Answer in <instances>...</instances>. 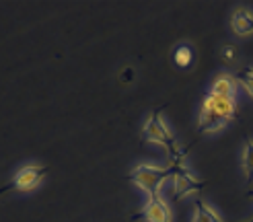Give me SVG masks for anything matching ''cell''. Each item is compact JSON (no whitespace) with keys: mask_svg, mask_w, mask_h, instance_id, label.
<instances>
[{"mask_svg":"<svg viewBox=\"0 0 253 222\" xmlns=\"http://www.w3.org/2000/svg\"><path fill=\"white\" fill-rule=\"evenodd\" d=\"M173 60H175V64L179 66V68H189V66H192V62H194L192 47H189V45H179V47L175 49Z\"/></svg>","mask_w":253,"mask_h":222,"instance_id":"8fae6325","label":"cell"},{"mask_svg":"<svg viewBox=\"0 0 253 222\" xmlns=\"http://www.w3.org/2000/svg\"><path fill=\"white\" fill-rule=\"evenodd\" d=\"M249 195H253V191H249Z\"/></svg>","mask_w":253,"mask_h":222,"instance_id":"9a60e30c","label":"cell"},{"mask_svg":"<svg viewBox=\"0 0 253 222\" xmlns=\"http://www.w3.org/2000/svg\"><path fill=\"white\" fill-rule=\"evenodd\" d=\"M243 171L249 181H253V140L245 144L243 148Z\"/></svg>","mask_w":253,"mask_h":222,"instance_id":"7c38bea8","label":"cell"},{"mask_svg":"<svg viewBox=\"0 0 253 222\" xmlns=\"http://www.w3.org/2000/svg\"><path fill=\"white\" fill-rule=\"evenodd\" d=\"M202 105L210 107L214 113H218L220 117H224L226 121H235L239 119V113H237V101L231 97H216V95H206Z\"/></svg>","mask_w":253,"mask_h":222,"instance_id":"8992f818","label":"cell"},{"mask_svg":"<svg viewBox=\"0 0 253 222\" xmlns=\"http://www.w3.org/2000/svg\"><path fill=\"white\" fill-rule=\"evenodd\" d=\"M222 58H224V62H233L235 60V47L233 45H224L222 47Z\"/></svg>","mask_w":253,"mask_h":222,"instance_id":"5bb4252c","label":"cell"},{"mask_svg":"<svg viewBox=\"0 0 253 222\" xmlns=\"http://www.w3.org/2000/svg\"><path fill=\"white\" fill-rule=\"evenodd\" d=\"M142 138L144 142H150V144H159L163 146L165 150H169V154L173 156V160H179L183 158L181 150L177 148V142L173 138V134L169 132V128L165 126V121L161 119V111H153V113L148 115L144 128H142Z\"/></svg>","mask_w":253,"mask_h":222,"instance_id":"7a4b0ae2","label":"cell"},{"mask_svg":"<svg viewBox=\"0 0 253 222\" xmlns=\"http://www.w3.org/2000/svg\"><path fill=\"white\" fill-rule=\"evenodd\" d=\"M235 93H237V76H233V74H226V72L218 74L210 84V95L235 99Z\"/></svg>","mask_w":253,"mask_h":222,"instance_id":"52a82bcc","label":"cell"},{"mask_svg":"<svg viewBox=\"0 0 253 222\" xmlns=\"http://www.w3.org/2000/svg\"><path fill=\"white\" fill-rule=\"evenodd\" d=\"M192 222H222V220L216 216V212H214L206 202L198 200L194 204V220Z\"/></svg>","mask_w":253,"mask_h":222,"instance_id":"30bf717a","label":"cell"},{"mask_svg":"<svg viewBox=\"0 0 253 222\" xmlns=\"http://www.w3.org/2000/svg\"><path fill=\"white\" fill-rule=\"evenodd\" d=\"M138 218H142L144 222H171V212H169L167 202L161 195H153L146 200L140 214L134 216L132 220H138Z\"/></svg>","mask_w":253,"mask_h":222,"instance_id":"5b68a950","label":"cell"},{"mask_svg":"<svg viewBox=\"0 0 253 222\" xmlns=\"http://www.w3.org/2000/svg\"><path fill=\"white\" fill-rule=\"evenodd\" d=\"M173 171H175V165L161 167V165L140 163V165H136L134 171L130 173V179L142 191H146L148 197H153V195H159L161 185L165 183V179L167 177H173Z\"/></svg>","mask_w":253,"mask_h":222,"instance_id":"6da1fadb","label":"cell"},{"mask_svg":"<svg viewBox=\"0 0 253 222\" xmlns=\"http://www.w3.org/2000/svg\"><path fill=\"white\" fill-rule=\"evenodd\" d=\"M231 27L239 37H247L253 33V12L247 8H237L233 12Z\"/></svg>","mask_w":253,"mask_h":222,"instance_id":"ba28073f","label":"cell"},{"mask_svg":"<svg viewBox=\"0 0 253 222\" xmlns=\"http://www.w3.org/2000/svg\"><path fill=\"white\" fill-rule=\"evenodd\" d=\"M226 123H229V121H226L224 117H220L218 113H214L210 107L202 105V109H200V119H198L200 132H216V130L224 128Z\"/></svg>","mask_w":253,"mask_h":222,"instance_id":"9c48e42d","label":"cell"},{"mask_svg":"<svg viewBox=\"0 0 253 222\" xmlns=\"http://www.w3.org/2000/svg\"><path fill=\"white\" fill-rule=\"evenodd\" d=\"M47 167L42 165H25L23 169H19L15 173L12 181L6 185V187L0 189V193H6V191H31L33 187L42 183V179L47 175Z\"/></svg>","mask_w":253,"mask_h":222,"instance_id":"3957f363","label":"cell"},{"mask_svg":"<svg viewBox=\"0 0 253 222\" xmlns=\"http://www.w3.org/2000/svg\"><path fill=\"white\" fill-rule=\"evenodd\" d=\"M173 165H175V171H173L171 179H173V195H175V200H181V197H185L187 193H196L206 185V181L196 179L194 173L185 167L183 158L173 160Z\"/></svg>","mask_w":253,"mask_h":222,"instance_id":"277c9868","label":"cell"},{"mask_svg":"<svg viewBox=\"0 0 253 222\" xmlns=\"http://www.w3.org/2000/svg\"><path fill=\"white\" fill-rule=\"evenodd\" d=\"M237 80H241V84L247 89V93L253 97V68L241 70V72H239V76H237Z\"/></svg>","mask_w":253,"mask_h":222,"instance_id":"4fadbf2b","label":"cell"}]
</instances>
